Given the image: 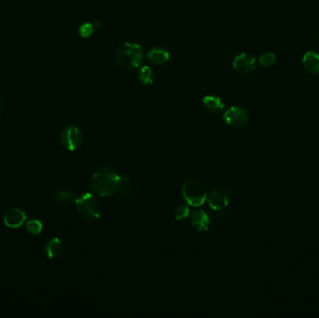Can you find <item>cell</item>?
Masks as SVG:
<instances>
[{
	"label": "cell",
	"mask_w": 319,
	"mask_h": 318,
	"mask_svg": "<svg viewBox=\"0 0 319 318\" xmlns=\"http://www.w3.org/2000/svg\"><path fill=\"white\" fill-rule=\"evenodd\" d=\"M90 184L95 194L101 197H109L119 191L122 178L112 168H99L92 174Z\"/></svg>",
	"instance_id": "6da1fadb"
},
{
	"label": "cell",
	"mask_w": 319,
	"mask_h": 318,
	"mask_svg": "<svg viewBox=\"0 0 319 318\" xmlns=\"http://www.w3.org/2000/svg\"><path fill=\"white\" fill-rule=\"evenodd\" d=\"M116 59L118 64L125 69H135L143 64L144 53L140 45L125 42L117 50Z\"/></svg>",
	"instance_id": "7a4b0ae2"
},
{
	"label": "cell",
	"mask_w": 319,
	"mask_h": 318,
	"mask_svg": "<svg viewBox=\"0 0 319 318\" xmlns=\"http://www.w3.org/2000/svg\"><path fill=\"white\" fill-rule=\"evenodd\" d=\"M182 194L188 205L198 207L207 199V189L205 183L198 178L187 179L182 186Z\"/></svg>",
	"instance_id": "3957f363"
},
{
	"label": "cell",
	"mask_w": 319,
	"mask_h": 318,
	"mask_svg": "<svg viewBox=\"0 0 319 318\" xmlns=\"http://www.w3.org/2000/svg\"><path fill=\"white\" fill-rule=\"evenodd\" d=\"M76 208L79 214L88 221L98 219L103 210L101 201L92 193H84L76 199Z\"/></svg>",
	"instance_id": "277c9868"
},
{
	"label": "cell",
	"mask_w": 319,
	"mask_h": 318,
	"mask_svg": "<svg viewBox=\"0 0 319 318\" xmlns=\"http://www.w3.org/2000/svg\"><path fill=\"white\" fill-rule=\"evenodd\" d=\"M61 143L67 151H77L83 143V134L75 125L65 127L61 134Z\"/></svg>",
	"instance_id": "5b68a950"
},
{
	"label": "cell",
	"mask_w": 319,
	"mask_h": 318,
	"mask_svg": "<svg viewBox=\"0 0 319 318\" xmlns=\"http://www.w3.org/2000/svg\"><path fill=\"white\" fill-rule=\"evenodd\" d=\"M249 113L246 109L238 107H232L223 115V120L228 126L233 128H241L248 124Z\"/></svg>",
	"instance_id": "8992f818"
},
{
	"label": "cell",
	"mask_w": 319,
	"mask_h": 318,
	"mask_svg": "<svg viewBox=\"0 0 319 318\" xmlns=\"http://www.w3.org/2000/svg\"><path fill=\"white\" fill-rule=\"evenodd\" d=\"M208 204L213 210L223 211L226 209L230 202V192L225 188H216L208 196Z\"/></svg>",
	"instance_id": "52a82bcc"
},
{
	"label": "cell",
	"mask_w": 319,
	"mask_h": 318,
	"mask_svg": "<svg viewBox=\"0 0 319 318\" xmlns=\"http://www.w3.org/2000/svg\"><path fill=\"white\" fill-rule=\"evenodd\" d=\"M257 60L252 54L242 53L233 59V67L239 74H249L256 68Z\"/></svg>",
	"instance_id": "ba28073f"
},
{
	"label": "cell",
	"mask_w": 319,
	"mask_h": 318,
	"mask_svg": "<svg viewBox=\"0 0 319 318\" xmlns=\"http://www.w3.org/2000/svg\"><path fill=\"white\" fill-rule=\"evenodd\" d=\"M27 221V215L24 211L18 207H12L6 211L3 217L5 225L11 229H17L22 226L24 221Z\"/></svg>",
	"instance_id": "9c48e42d"
},
{
	"label": "cell",
	"mask_w": 319,
	"mask_h": 318,
	"mask_svg": "<svg viewBox=\"0 0 319 318\" xmlns=\"http://www.w3.org/2000/svg\"><path fill=\"white\" fill-rule=\"evenodd\" d=\"M146 59L152 65H164L170 60V53L167 49L157 46L150 50V52L146 54Z\"/></svg>",
	"instance_id": "30bf717a"
},
{
	"label": "cell",
	"mask_w": 319,
	"mask_h": 318,
	"mask_svg": "<svg viewBox=\"0 0 319 318\" xmlns=\"http://www.w3.org/2000/svg\"><path fill=\"white\" fill-rule=\"evenodd\" d=\"M190 221L192 226L199 232H206L210 226V219L204 210H196L191 214Z\"/></svg>",
	"instance_id": "8fae6325"
},
{
	"label": "cell",
	"mask_w": 319,
	"mask_h": 318,
	"mask_svg": "<svg viewBox=\"0 0 319 318\" xmlns=\"http://www.w3.org/2000/svg\"><path fill=\"white\" fill-rule=\"evenodd\" d=\"M303 65L309 74L317 75L319 73V54L313 51L307 52L303 55Z\"/></svg>",
	"instance_id": "7c38bea8"
},
{
	"label": "cell",
	"mask_w": 319,
	"mask_h": 318,
	"mask_svg": "<svg viewBox=\"0 0 319 318\" xmlns=\"http://www.w3.org/2000/svg\"><path fill=\"white\" fill-rule=\"evenodd\" d=\"M203 106L209 113H218L223 110L224 103L219 96L209 94L203 98Z\"/></svg>",
	"instance_id": "4fadbf2b"
},
{
	"label": "cell",
	"mask_w": 319,
	"mask_h": 318,
	"mask_svg": "<svg viewBox=\"0 0 319 318\" xmlns=\"http://www.w3.org/2000/svg\"><path fill=\"white\" fill-rule=\"evenodd\" d=\"M63 251V243L58 238H52L45 244L44 252L50 259L58 258Z\"/></svg>",
	"instance_id": "5bb4252c"
},
{
	"label": "cell",
	"mask_w": 319,
	"mask_h": 318,
	"mask_svg": "<svg viewBox=\"0 0 319 318\" xmlns=\"http://www.w3.org/2000/svg\"><path fill=\"white\" fill-rule=\"evenodd\" d=\"M138 79L144 85H152L155 81V73L149 65H143L138 72Z\"/></svg>",
	"instance_id": "9a60e30c"
},
{
	"label": "cell",
	"mask_w": 319,
	"mask_h": 318,
	"mask_svg": "<svg viewBox=\"0 0 319 318\" xmlns=\"http://www.w3.org/2000/svg\"><path fill=\"white\" fill-rule=\"evenodd\" d=\"M55 199L62 204H70L76 199V194L71 190H60L55 194Z\"/></svg>",
	"instance_id": "2e32d148"
},
{
	"label": "cell",
	"mask_w": 319,
	"mask_h": 318,
	"mask_svg": "<svg viewBox=\"0 0 319 318\" xmlns=\"http://www.w3.org/2000/svg\"><path fill=\"white\" fill-rule=\"evenodd\" d=\"M189 213H190V210H189V205H180L177 206V208L174 211V216L177 221H183L189 216Z\"/></svg>",
	"instance_id": "e0dca14e"
},
{
	"label": "cell",
	"mask_w": 319,
	"mask_h": 318,
	"mask_svg": "<svg viewBox=\"0 0 319 318\" xmlns=\"http://www.w3.org/2000/svg\"><path fill=\"white\" fill-rule=\"evenodd\" d=\"M42 228H43V225H42L41 221H38V219H30V221H27V232H30L31 234H34V235L39 234L42 231Z\"/></svg>",
	"instance_id": "ac0fdd59"
},
{
	"label": "cell",
	"mask_w": 319,
	"mask_h": 318,
	"mask_svg": "<svg viewBox=\"0 0 319 318\" xmlns=\"http://www.w3.org/2000/svg\"><path fill=\"white\" fill-rule=\"evenodd\" d=\"M259 62H260V65H262L263 67H271L276 65V56L273 53H266L260 55Z\"/></svg>",
	"instance_id": "d6986e66"
},
{
	"label": "cell",
	"mask_w": 319,
	"mask_h": 318,
	"mask_svg": "<svg viewBox=\"0 0 319 318\" xmlns=\"http://www.w3.org/2000/svg\"><path fill=\"white\" fill-rule=\"evenodd\" d=\"M94 30V26L92 25L91 22H84L82 26H81L79 29V33L81 38H90L93 34Z\"/></svg>",
	"instance_id": "ffe728a7"
},
{
	"label": "cell",
	"mask_w": 319,
	"mask_h": 318,
	"mask_svg": "<svg viewBox=\"0 0 319 318\" xmlns=\"http://www.w3.org/2000/svg\"><path fill=\"white\" fill-rule=\"evenodd\" d=\"M2 108V100H1V98H0V109Z\"/></svg>",
	"instance_id": "44dd1931"
}]
</instances>
